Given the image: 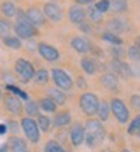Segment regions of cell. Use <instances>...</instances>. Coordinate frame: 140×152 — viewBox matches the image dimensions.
Here are the masks:
<instances>
[{
  "instance_id": "40",
  "label": "cell",
  "mask_w": 140,
  "mask_h": 152,
  "mask_svg": "<svg viewBox=\"0 0 140 152\" xmlns=\"http://www.w3.org/2000/svg\"><path fill=\"white\" fill-rule=\"evenodd\" d=\"M77 86H78V88H81V89H84L87 84H86L84 78H78V80H77Z\"/></svg>"
},
{
  "instance_id": "17",
  "label": "cell",
  "mask_w": 140,
  "mask_h": 152,
  "mask_svg": "<svg viewBox=\"0 0 140 152\" xmlns=\"http://www.w3.org/2000/svg\"><path fill=\"white\" fill-rule=\"evenodd\" d=\"M8 145H9V148L12 149V152H30V151L27 149L26 142L23 140V139H20V137H11V139L8 140Z\"/></svg>"
},
{
  "instance_id": "47",
  "label": "cell",
  "mask_w": 140,
  "mask_h": 152,
  "mask_svg": "<svg viewBox=\"0 0 140 152\" xmlns=\"http://www.w3.org/2000/svg\"><path fill=\"white\" fill-rule=\"evenodd\" d=\"M0 98H2V89H0Z\"/></svg>"
},
{
  "instance_id": "20",
  "label": "cell",
  "mask_w": 140,
  "mask_h": 152,
  "mask_svg": "<svg viewBox=\"0 0 140 152\" xmlns=\"http://www.w3.org/2000/svg\"><path fill=\"white\" fill-rule=\"evenodd\" d=\"M0 12H2L6 18H12V17L17 15L18 9L15 8V5L12 2H5V3H2V6H0Z\"/></svg>"
},
{
  "instance_id": "29",
  "label": "cell",
  "mask_w": 140,
  "mask_h": 152,
  "mask_svg": "<svg viewBox=\"0 0 140 152\" xmlns=\"http://www.w3.org/2000/svg\"><path fill=\"white\" fill-rule=\"evenodd\" d=\"M139 133H140V115H137L128 126V134L134 136V134H139Z\"/></svg>"
},
{
  "instance_id": "36",
  "label": "cell",
  "mask_w": 140,
  "mask_h": 152,
  "mask_svg": "<svg viewBox=\"0 0 140 152\" xmlns=\"http://www.w3.org/2000/svg\"><path fill=\"white\" fill-rule=\"evenodd\" d=\"M128 57H130L131 60H134V62H139V60H140V48L136 47V45L130 47V48H128Z\"/></svg>"
},
{
  "instance_id": "44",
  "label": "cell",
  "mask_w": 140,
  "mask_h": 152,
  "mask_svg": "<svg viewBox=\"0 0 140 152\" xmlns=\"http://www.w3.org/2000/svg\"><path fill=\"white\" fill-rule=\"evenodd\" d=\"M136 47H139V48H140V36L136 39Z\"/></svg>"
},
{
  "instance_id": "46",
  "label": "cell",
  "mask_w": 140,
  "mask_h": 152,
  "mask_svg": "<svg viewBox=\"0 0 140 152\" xmlns=\"http://www.w3.org/2000/svg\"><path fill=\"white\" fill-rule=\"evenodd\" d=\"M121 152H131V151H128V149H122Z\"/></svg>"
},
{
  "instance_id": "27",
  "label": "cell",
  "mask_w": 140,
  "mask_h": 152,
  "mask_svg": "<svg viewBox=\"0 0 140 152\" xmlns=\"http://www.w3.org/2000/svg\"><path fill=\"white\" fill-rule=\"evenodd\" d=\"M9 32H11V23L6 18L0 17V36L6 38V36H9Z\"/></svg>"
},
{
  "instance_id": "6",
  "label": "cell",
  "mask_w": 140,
  "mask_h": 152,
  "mask_svg": "<svg viewBox=\"0 0 140 152\" xmlns=\"http://www.w3.org/2000/svg\"><path fill=\"white\" fill-rule=\"evenodd\" d=\"M110 108H111V112H113L114 118L118 119L121 124L128 122L130 112H128V108H127V105H125V102H124L122 99H119V98H114V99H111Z\"/></svg>"
},
{
  "instance_id": "13",
  "label": "cell",
  "mask_w": 140,
  "mask_h": 152,
  "mask_svg": "<svg viewBox=\"0 0 140 152\" xmlns=\"http://www.w3.org/2000/svg\"><path fill=\"white\" fill-rule=\"evenodd\" d=\"M26 15H27L29 21L35 27H39V26L45 24V15H44V12H41L36 8H30L29 11H26Z\"/></svg>"
},
{
  "instance_id": "24",
  "label": "cell",
  "mask_w": 140,
  "mask_h": 152,
  "mask_svg": "<svg viewBox=\"0 0 140 152\" xmlns=\"http://www.w3.org/2000/svg\"><path fill=\"white\" fill-rule=\"evenodd\" d=\"M3 44L8 45L12 50H20L21 48V41L17 36H6V38H3Z\"/></svg>"
},
{
  "instance_id": "22",
  "label": "cell",
  "mask_w": 140,
  "mask_h": 152,
  "mask_svg": "<svg viewBox=\"0 0 140 152\" xmlns=\"http://www.w3.org/2000/svg\"><path fill=\"white\" fill-rule=\"evenodd\" d=\"M128 8V3L127 0H110V9L113 12H118V14H122L125 12Z\"/></svg>"
},
{
  "instance_id": "42",
  "label": "cell",
  "mask_w": 140,
  "mask_h": 152,
  "mask_svg": "<svg viewBox=\"0 0 140 152\" xmlns=\"http://www.w3.org/2000/svg\"><path fill=\"white\" fill-rule=\"evenodd\" d=\"M8 131V126L5 125V124H0V136H2V134H5Z\"/></svg>"
},
{
  "instance_id": "39",
  "label": "cell",
  "mask_w": 140,
  "mask_h": 152,
  "mask_svg": "<svg viewBox=\"0 0 140 152\" xmlns=\"http://www.w3.org/2000/svg\"><path fill=\"white\" fill-rule=\"evenodd\" d=\"M78 27H80V29H81L83 32H86V33H89V32H90V26H89V24L86 23V21H83L81 24H78Z\"/></svg>"
},
{
  "instance_id": "43",
  "label": "cell",
  "mask_w": 140,
  "mask_h": 152,
  "mask_svg": "<svg viewBox=\"0 0 140 152\" xmlns=\"http://www.w3.org/2000/svg\"><path fill=\"white\" fill-rule=\"evenodd\" d=\"M0 152H8V146L6 145H2V146H0Z\"/></svg>"
},
{
  "instance_id": "9",
  "label": "cell",
  "mask_w": 140,
  "mask_h": 152,
  "mask_svg": "<svg viewBox=\"0 0 140 152\" xmlns=\"http://www.w3.org/2000/svg\"><path fill=\"white\" fill-rule=\"evenodd\" d=\"M44 15L48 18V20H51V21H60L62 20V17H63V14H62V9H60V6L59 5H56V3H53V2H48V3H45L44 5Z\"/></svg>"
},
{
  "instance_id": "25",
  "label": "cell",
  "mask_w": 140,
  "mask_h": 152,
  "mask_svg": "<svg viewBox=\"0 0 140 152\" xmlns=\"http://www.w3.org/2000/svg\"><path fill=\"white\" fill-rule=\"evenodd\" d=\"M110 105L106 102V101H103V102H100V107H98V116H100V119L101 121H107L108 119V113H110Z\"/></svg>"
},
{
  "instance_id": "38",
  "label": "cell",
  "mask_w": 140,
  "mask_h": 152,
  "mask_svg": "<svg viewBox=\"0 0 140 152\" xmlns=\"http://www.w3.org/2000/svg\"><path fill=\"white\" fill-rule=\"evenodd\" d=\"M131 105H133L134 108H137V110L140 108V96H139V95H133V96H131Z\"/></svg>"
},
{
  "instance_id": "26",
  "label": "cell",
  "mask_w": 140,
  "mask_h": 152,
  "mask_svg": "<svg viewBox=\"0 0 140 152\" xmlns=\"http://www.w3.org/2000/svg\"><path fill=\"white\" fill-rule=\"evenodd\" d=\"M86 14H87V15H89V18L92 20V23H98V21H101V18H103V14L97 11L95 5L89 6V8H87V11H86Z\"/></svg>"
},
{
  "instance_id": "11",
  "label": "cell",
  "mask_w": 140,
  "mask_h": 152,
  "mask_svg": "<svg viewBox=\"0 0 140 152\" xmlns=\"http://www.w3.org/2000/svg\"><path fill=\"white\" fill-rule=\"evenodd\" d=\"M86 11L80 6V5H74V6H71L69 8V11H68V17H69V21L71 23H74V24H81L83 21H84V18H86Z\"/></svg>"
},
{
  "instance_id": "12",
  "label": "cell",
  "mask_w": 140,
  "mask_h": 152,
  "mask_svg": "<svg viewBox=\"0 0 140 152\" xmlns=\"http://www.w3.org/2000/svg\"><path fill=\"white\" fill-rule=\"evenodd\" d=\"M71 47H73L77 53H81V54L89 53V51L92 50L90 42H89L86 38H83V36H75V38H73V41H71Z\"/></svg>"
},
{
  "instance_id": "41",
  "label": "cell",
  "mask_w": 140,
  "mask_h": 152,
  "mask_svg": "<svg viewBox=\"0 0 140 152\" xmlns=\"http://www.w3.org/2000/svg\"><path fill=\"white\" fill-rule=\"evenodd\" d=\"M75 3L77 5H87V3H93V0H75Z\"/></svg>"
},
{
  "instance_id": "10",
  "label": "cell",
  "mask_w": 140,
  "mask_h": 152,
  "mask_svg": "<svg viewBox=\"0 0 140 152\" xmlns=\"http://www.w3.org/2000/svg\"><path fill=\"white\" fill-rule=\"evenodd\" d=\"M110 66H111L113 72L119 74V75L124 77V78H131V77H133L131 68L128 66L125 62H122V60H119V59H114V60L110 63Z\"/></svg>"
},
{
  "instance_id": "35",
  "label": "cell",
  "mask_w": 140,
  "mask_h": 152,
  "mask_svg": "<svg viewBox=\"0 0 140 152\" xmlns=\"http://www.w3.org/2000/svg\"><path fill=\"white\" fill-rule=\"evenodd\" d=\"M38 126L42 129V131H48V128H50V119L47 118V116L39 115L38 116Z\"/></svg>"
},
{
  "instance_id": "5",
  "label": "cell",
  "mask_w": 140,
  "mask_h": 152,
  "mask_svg": "<svg viewBox=\"0 0 140 152\" xmlns=\"http://www.w3.org/2000/svg\"><path fill=\"white\" fill-rule=\"evenodd\" d=\"M15 72L18 74V77L23 81H29L35 77V69L33 65L30 62H27L26 59H18L15 63Z\"/></svg>"
},
{
  "instance_id": "34",
  "label": "cell",
  "mask_w": 140,
  "mask_h": 152,
  "mask_svg": "<svg viewBox=\"0 0 140 152\" xmlns=\"http://www.w3.org/2000/svg\"><path fill=\"white\" fill-rule=\"evenodd\" d=\"M95 8L98 12H101L103 15L110 9V0H98V2L95 3Z\"/></svg>"
},
{
  "instance_id": "31",
  "label": "cell",
  "mask_w": 140,
  "mask_h": 152,
  "mask_svg": "<svg viewBox=\"0 0 140 152\" xmlns=\"http://www.w3.org/2000/svg\"><path fill=\"white\" fill-rule=\"evenodd\" d=\"M41 108L45 110V112H54L56 110V102L50 98H44L41 101Z\"/></svg>"
},
{
  "instance_id": "19",
  "label": "cell",
  "mask_w": 140,
  "mask_h": 152,
  "mask_svg": "<svg viewBox=\"0 0 140 152\" xmlns=\"http://www.w3.org/2000/svg\"><path fill=\"white\" fill-rule=\"evenodd\" d=\"M81 68L84 69V72L87 74H95L98 71V65H97V60H93L90 57H83L81 59Z\"/></svg>"
},
{
  "instance_id": "23",
  "label": "cell",
  "mask_w": 140,
  "mask_h": 152,
  "mask_svg": "<svg viewBox=\"0 0 140 152\" xmlns=\"http://www.w3.org/2000/svg\"><path fill=\"white\" fill-rule=\"evenodd\" d=\"M48 96L56 104H65V101H66V96H65V94L60 89H50L48 91Z\"/></svg>"
},
{
  "instance_id": "18",
  "label": "cell",
  "mask_w": 140,
  "mask_h": 152,
  "mask_svg": "<svg viewBox=\"0 0 140 152\" xmlns=\"http://www.w3.org/2000/svg\"><path fill=\"white\" fill-rule=\"evenodd\" d=\"M101 84L104 86V88L113 91V89L118 88V77H116L113 72H107L101 77Z\"/></svg>"
},
{
  "instance_id": "30",
  "label": "cell",
  "mask_w": 140,
  "mask_h": 152,
  "mask_svg": "<svg viewBox=\"0 0 140 152\" xmlns=\"http://www.w3.org/2000/svg\"><path fill=\"white\" fill-rule=\"evenodd\" d=\"M35 80H36V83L38 84H45L47 81H48V71L47 69H39V71H36L35 72Z\"/></svg>"
},
{
  "instance_id": "15",
  "label": "cell",
  "mask_w": 140,
  "mask_h": 152,
  "mask_svg": "<svg viewBox=\"0 0 140 152\" xmlns=\"http://www.w3.org/2000/svg\"><path fill=\"white\" fill-rule=\"evenodd\" d=\"M69 136H71V142L74 146H80L84 140V128L81 125H74L71 128V131H69Z\"/></svg>"
},
{
  "instance_id": "32",
  "label": "cell",
  "mask_w": 140,
  "mask_h": 152,
  "mask_svg": "<svg viewBox=\"0 0 140 152\" xmlns=\"http://www.w3.org/2000/svg\"><path fill=\"white\" fill-rule=\"evenodd\" d=\"M45 152H65V149L57 143V142H53L50 140L48 143L45 145Z\"/></svg>"
},
{
  "instance_id": "7",
  "label": "cell",
  "mask_w": 140,
  "mask_h": 152,
  "mask_svg": "<svg viewBox=\"0 0 140 152\" xmlns=\"http://www.w3.org/2000/svg\"><path fill=\"white\" fill-rule=\"evenodd\" d=\"M51 74H53V80H54V84L57 86V89H60V91H69V89L73 88L71 77H69L63 69L54 68L51 71Z\"/></svg>"
},
{
  "instance_id": "37",
  "label": "cell",
  "mask_w": 140,
  "mask_h": 152,
  "mask_svg": "<svg viewBox=\"0 0 140 152\" xmlns=\"http://www.w3.org/2000/svg\"><path fill=\"white\" fill-rule=\"evenodd\" d=\"M26 112H27L29 116H35V115H38V104H36L35 101H29L27 105H26Z\"/></svg>"
},
{
  "instance_id": "2",
  "label": "cell",
  "mask_w": 140,
  "mask_h": 152,
  "mask_svg": "<svg viewBox=\"0 0 140 152\" xmlns=\"http://www.w3.org/2000/svg\"><path fill=\"white\" fill-rule=\"evenodd\" d=\"M80 107H81V110H83L86 115L92 116V115H95V113L98 112L100 101H98V98H97L95 94L86 92V94H83V95L80 96Z\"/></svg>"
},
{
  "instance_id": "8",
  "label": "cell",
  "mask_w": 140,
  "mask_h": 152,
  "mask_svg": "<svg viewBox=\"0 0 140 152\" xmlns=\"http://www.w3.org/2000/svg\"><path fill=\"white\" fill-rule=\"evenodd\" d=\"M38 51H39V54L47 62H56L59 59V56H60L59 51H57V48H54L50 44H45V42H41V44L38 45Z\"/></svg>"
},
{
  "instance_id": "16",
  "label": "cell",
  "mask_w": 140,
  "mask_h": 152,
  "mask_svg": "<svg viewBox=\"0 0 140 152\" xmlns=\"http://www.w3.org/2000/svg\"><path fill=\"white\" fill-rule=\"evenodd\" d=\"M106 29H107V32H110V33H113V35H119V33H122L124 29H125V27H124V21L119 20V18H111V20L107 21Z\"/></svg>"
},
{
  "instance_id": "45",
  "label": "cell",
  "mask_w": 140,
  "mask_h": 152,
  "mask_svg": "<svg viewBox=\"0 0 140 152\" xmlns=\"http://www.w3.org/2000/svg\"><path fill=\"white\" fill-rule=\"evenodd\" d=\"M101 152H113V151H110V149H104V151H101Z\"/></svg>"
},
{
  "instance_id": "48",
  "label": "cell",
  "mask_w": 140,
  "mask_h": 152,
  "mask_svg": "<svg viewBox=\"0 0 140 152\" xmlns=\"http://www.w3.org/2000/svg\"><path fill=\"white\" fill-rule=\"evenodd\" d=\"M139 136H140V133H139Z\"/></svg>"
},
{
  "instance_id": "14",
  "label": "cell",
  "mask_w": 140,
  "mask_h": 152,
  "mask_svg": "<svg viewBox=\"0 0 140 152\" xmlns=\"http://www.w3.org/2000/svg\"><path fill=\"white\" fill-rule=\"evenodd\" d=\"M5 105H6V110L11 112L12 115H20L21 110H23V105H21L20 99H18L15 95H9V96H6V99H5Z\"/></svg>"
},
{
  "instance_id": "1",
  "label": "cell",
  "mask_w": 140,
  "mask_h": 152,
  "mask_svg": "<svg viewBox=\"0 0 140 152\" xmlns=\"http://www.w3.org/2000/svg\"><path fill=\"white\" fill-rule=\"evenodd\" d=\"M104 136H106V131L100 121H93V119L87 121L84 126V139L89 148H95L97 145H100L104 140Z\"/></svg>"
},
{
  "instance_id": "3",
  "label": "cell",
  "mask_w": 140,
  "mask_h": 152,
  "mask_svg": "<svg viewBox=\"0 0 140 152\" xmlns=\"http://www.w3.org/2000/svg\"><path fill=\"white\" fill-rule=\"evenodd\" d=\"M14 32H15L17 38H21V39H30L38 35L36 27L30 21H17L14 26Z\"/></svg>"
},
{
  "instance_id": "21",
  "label": "cell",
  "mask_w": 140,
  "mask_h": 152,
  "mask_svg": "<svg viewBox=\"0 0 140 152\" xmlns=\"http://www.w3.org/2000/svg\"><path fill=\"white\" fill-rule=\"evenodd\" d=\"M69 122H71V115H69L68 112H60V113H57V115L54 116V119H53L54 126H65V125H68Z\"/></svg>"
},
{
  "instance_id": "4",
  "label": "cell",
  "mask_w": 140,
  "mask_h": 152,
  "mask_svg": "<svg viewBox=\"0 0 140 152\" xmlns=\"http://www.w3.org/2000/svg\"><path fill=\"white\" fill-rule=\"evenodd\" d=\"M21 126H23V131L26 133L27 139L32 142V143H38L39 142V126H38V122L33 121L32 118H24L21 121Z\"/></svg>"
},
{
  "instance_id": "33",
  "label": "cell",
  "mask_w": 140,
  "mask_h": 152,
  "mask_svg": "<svg viewBox=\"0 0 140 152\" xmlns=\"http://www.w3.org/2000/svg\"><path fill=\"white\" fill-rule=\"evenodd\" d=\"M6 88H8V91H11L15 96H20L21 99H29V95L24 92V91H21V89H18L17 88V86H12V84H8L6 86Z\"/></svg>"
},
{
  "instance_id": "28",
  "label": "cell",
  "mask_w": 140,
  "mask_h": 152,
  "mask_svg": "<svg viewBox=\"0 0 140 152\" xmlns=\"http://www.w3.org/2000/svg\"><path fill=\"white\" fill-rule=\"evenodd\" d=\"M103 39L107 41V42H110V44H113V45H122V39L118 35H113L110 32H104L103 33Z\"/></svg>"
}]
</instances>
